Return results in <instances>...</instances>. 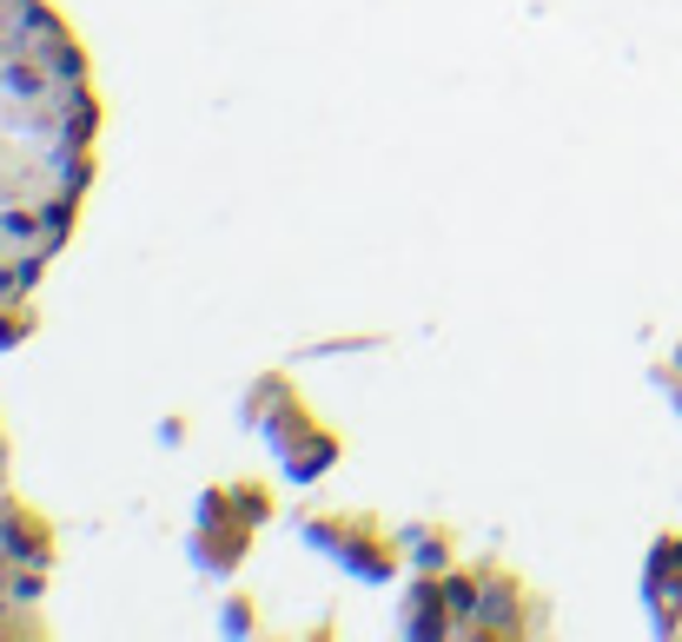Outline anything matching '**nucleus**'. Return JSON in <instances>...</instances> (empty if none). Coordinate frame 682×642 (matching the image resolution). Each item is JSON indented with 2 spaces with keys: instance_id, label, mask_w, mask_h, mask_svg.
Segmentation results:
<instances>
[]
</instances>
